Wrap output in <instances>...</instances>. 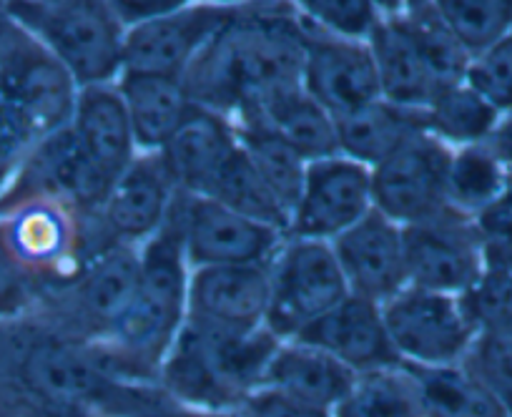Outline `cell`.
Listing matches in <instances>:
<instances>
[{"instance_id":"obj_1","label":"cell","mask_w":512,"mask_h":417,"mask_svg":"<svg viewBox=\"0 0 512 417\" xmlns=\"http://www.w3.org/2000/svg\"><path fill=\"white\" fill-rule=\"evenodd\" d=\"M304 26L289 0L239 6L184 73L194 103L229 119L302 86Z\"/></svg>"},{"instance_id":"obj_2","label":"cell","mask_w":512,"mask_h":417,"mask_svg":"<svg viewBox=\"0 0 512 417\" xmlns=\"http://www.w3.org/2000/svg\"><path fill=\"white\" fill-rule=\"evenodd\" d=\"M189 277L191 267L174 204L164 227L139 247L134 297L101 345L123 380L159 382L161 362L186 325Z\"/></svg>"},{"instance_id":"obj_3","label":"cell","mask_w":512,"mask_h":417,"mask_svg":"<svg viewBox=\"0 0 512 417\" xmlns=\"http://www.w3.org/2000/svg\"><path fill=\"white\" fill-rule=\"evenodd\" d=\"M282 340L269 327L254 332H209L186 322L159 367V387L181 405L231 412L264 385Z\"/></svg>"},{"instance_id":"obj_4","label":"cell","mask_w":512,"mask_h":417,"mask_svg":"<svg viewBox=\"0 0 512 417\" xmlns=\"http://www.w3.org/2000/svg\"><path fill=\"white\" fill-rule=\"evenodd\" d=\"M16 385L26 412L73 410L111 417L128 380L118 377L96 342L53 327L33 330L16 355Z\"/></svg>"},{"instance_id":"obj_5","label":"cell","mask_w":512,"mask_h":417,"mask_svg":"<svg viewBox=\"0 0 512 417\" xmlns=\"http://www.w3.org/2000/svg\"><path fill=\"white\" fill-rule=\"evenodd\" d=\"M6 13L41 41L81 88L116 83L123 73L126 26L106 0H66L56 6L3 0Z\"/></svg>"},{"instance_id":"obj_6","label":"cell","mask_w":512,"mask_h":417,"mask_svg":"<svg viewBox=\"0 0 512 417\" xmlns=\"http://www.w3.org/2000/svg\"><path fill=\"white\" fill-rule=\"evenodd\" d=\"M267 327L282 342L297 340L309 325L349 294L329 242L287 237L269 262Z\"/></svg>"},{"instance_id":"obj_7","label":"cell","mask_w":512,"mask_h":417,"mask_svg":"<svg viewBox=\"0 0 512 417\" xmlns=\"http://www.w3.org/2000/svg\"><path fill=\"white\" fill-rule=\"evenodd\" d=\"M136 277L139 249L121 244L98 249L71 282L43 292L41 302L51 304L58 315L51 327L103 345L134 297Z\"/></svg>"},{"instance_id":"obj_8","label":"cell","mask_w":512,"mask_h":417,"mask_svg":"<svg viewBox=\"0 0 512 417\" xmlns=\"http://www.w3.org/2000/svg\"><path fill=\"white\" fill-rule=\"evenodd\" d=\"M78 91L68 68L13 21L0 41V101L21 111L46 139L73 121Z\"/></svg>"},{"instance_id":"obj_9","label":"cell","mask_w":512,"mask_h":417,"mask_svg":"<svg viewBox=\"0 0 512 417\" xmlns=\"http://www.w3.org/2000/svg\"><path fill=\"white\" fill-rule=\"evenodd\" d=\"M382 317L405 365H460L477 337L460 294L407 284L400 294L382 304Z\"/></svg>"},{"instance_id":"obj_10","label":"cell","mask_w":512,"mask_h":417,"mask_svg":"<svg viewBox=\"0 0 512 417\" xmlns=\"http://www.w3.org/2000/svg\"><path fill=\"white\" fill-rule=\"evenodd\" d=\"M176 217L191 269L269 264L287 239L282 229L256 222L209 196L179 194Z\"/></svg>"},{"instance_id":"obj_11","label":"cell","mask_w":512,"mask_h":417,"mask_svg":"<svg viewBox=\"0 0 512 417\" xmlns=\"http://www.w3.org/2000/svg\"><path fill=\"white\" fill-rule=\"evenodd\" d=\"M452 151L422 131L372 169L374 209L400 227L427 222L445 209Z\"/></svg>"},{"instance_id":"obj_12","label":"cell","mask_w":512,"mask_h":417,"mask_svg":"<svg viewBox=\"0 0 512 417\" xmlns=\"http://www.w3.org/2000/svg\"><path fill=\"white\" fill-rule=\"evenodd\" d=\"M372 209L369 166L342 154L309 161L287 237L332 244Z\"/></svg>"},{"instance_id":"obj_13","label":"cell","mask_w":512,"mask_h":417,"mask_svg":"<svg viewBox=\"0 0 512 417\" xmlns=\"http://www.w3.org/2000/svg\"><path fill=\"white\" fill-rule=\"evenodd\" d=\"M407 279L412 287L465 294L482 272V242L475 219L445 209L427 222L402 227Z\"/></svg>"},{"instance_id":"obj_14","label":"cell","mask_w":512,"mask_h":417,"mask_svg":"<svg viewBox=\"0 0 512 417\" xmlns=\"http://www.w3.org/2000/svg\"><path fill=\"white\" fill-rule=\"evenodd\" d=\"M302 26V88L334 116V121L382 98L367 41L334 36L304 18Z\"/></svg>"},{"instance_id":"obj_15","label":"cell","mask_w":512,"mask_h":417,"mask_svg":"<svg viewBox=\"0 0 512 417\" xmlns=\"http://www.w3.org/2000/svg\"><path fill=\"white\" fill-rule=\"evenodd\" d=\"M236 11L239 6H219L206 0L126 28L123 71L184 78L194 58Z\"/></svg>"},{"instance_id":"obj_16","label":"cell","mask_w":512,"mask_h":417,"mask_svg":"<svg viewBox=\"0 0 512 417\" xmlns=\"http://www.w3.org/2000/svg\"><path fill=\"white\" fill-rule=\"evenodd\" d=\"M179 194L161 154H139L93 214L98 232L108 244L139 249L164 227Z\"/></svg>"},{"instance_id":"obj_17","label":"cell","mask_w":512,"mask_h":417,"mask_svg":"<svg viewBox=\"0 0 512 417\" xmlns=\"http://www.w3.org/2000/svg\"><path fill=\"white\" fill-rule=\"evenodd\" d=\"M269 264L191 269L186 322L209 332H254L267 327Z\"/></svg>"},{"instance_id":"obj_18","label":"cell","mask_w":512,"mask_h":417,"mask_svg":"<svg viewBox=\"0 0 512 417\" xmlns=\"http://www.w3.org/2000/svg\"><path fill=\"white\" fill-rule=\"evenodd\" d=\"M334 257L349 294L374 304L390 302L410 284L405 262V232L390 217L372 209L332 242Z\"/></svg>"},{"instance_id":"obj_19","label":"cell","mask_w":512,"mask_h":417,"mask_svg":"<svg viewBox=\"0 0 512 417\" xmlns=\"http://www.w3.org/2000/svg\"><path fill=\"white\" fill-rule=\"evenodd\" d=\"M297 340L329 352L357 375L402 362L384 325L382 304H374L357 294H347L337 307L309 325Z\"/></svg>"},{"instance_id":"obj_20","label":"cell","mask_w":512,"mask_h":417,"mask_svg":"<svg viewBox=\"0 0 512 417\" xmlns=\"http://www.w3.org/2000/svg\"><path fill=\"white\" fill-rule=\"evenodd\" d=\"M71 129L108 189L139 156L126 103L116 83L86 86L78 91Z\"/></svg>"},{"instance_id":"obj_21","label":"cell","mask_w":512,"mask_h":417,"mask_svg":"<svg viewBox=\"0 0 512 417\" xmlns=\"http://www.w3.org/2000/svg\"><path fill=\"white\" fill-rule=\"evenodd\" d=\"M236 151L239 136L234 121L196 106L194 114L159 154L181 194L206 196Z\"/></svg>"},{"instance_id":"obj_22","label":"cell","mask_w":512,"mask_h":417,"mask_svg":"<svg viewBox=\"0 0 512 417\" xmlns=\"http://www.w3.org/2000/svg\"><path fill=\"white\" fill-rule=\"evenodd\" d=\"M116 88L126 103L139 154H159L199 106L174 76L123 71Z\"/></svg>"},{"instance_id":"obj_23","label":"cell","mask_w":512,"mask_h":417,"mask_svg":"<svg viewBox=\"0 0 512 417\" xmlns=\"http://www.w3.org/2000/svg\"><path fill=\"white\" fill-rule=\"evenodd\" d=\"M357 372L319 347L299 340H287L274 352L262 387L282 392L292 400L319 410L334 412L349 395Z\"/></svg>"},{"instance_id":"obj_24","label":"cell","mask_w":512,"mask_h":417,"mask_svg":"<svg viewBox=\"0 0 512 417\" xmlns=\"http://www.w3.org/2000/svg\"><path fill=\"white\" fill-rule=\"evenodd\" d=\"M384 101L405 109H427L440 91L420 48L397 18L382 16L367 38Z\"/></svg>"},{"instance_id":"obj_25","label":"cell","mask_w":512,"mask_h":417,"mask_svg":"<svg viewBox=\"0 0 512 417\" xmlns=\"http://www.w3.org/2000/svg\"><path fill=\"white\" fill-rule=\"evenodd\" d=\"M422 131L425 116L420 109H405L377 98L354 114L337 119L339 154L374 169Z\"/></svg>"},{"instance_id":"obj_26","label":"cell","mask_w":512,"mask_h":417,"mask_svg":"<svg viewBox=\"0 0 512 417\" xmlns=\"http://www.w3.org/2000/svg\"><path fill=\"white\" fill-rule=\"evenodd\" d=\"M246 116L269 126L307 164L339 154L337 121L302 86L279 93L272 101L264 103L262 109ZM246 116H239V119H246Z\"/></svg>"},{"instance_id":"obj_27","label":"cell","mask_w":512,"mask_h":417,"mask_svg":"<svg viewBox=\"0 0 512 417\" xmlns=\"http://www.w3.org/2000/svg\"><path fill=\"white\" fill-rule=\"evenodd\" d=\"M231 121H234L239 144L249 156L254 171L264 181V186L272 191V196L279 201V206L289 214V222H292L294 204H297L304 174H307V161L259 119L246 116V119Z\"/></svg>"},{"instance_id":"obj_28","label":"cell","mask_w":512,"mask_h":417,"mask_svg":"<svg viewBox=\"0 0 512 417\" xmlns=\"http://www.w3.org/2000/svg\"><path fill=\"white\" fill-rule=\"evenodd\" d=\"M332 417H425L420 382L405 362L359 372Z\"/></svg>"},{"instance_id":"obj_29","label":"cell","mask_w":512,"mask_h":417,"mask_svg":"<svg viewBox=\"0 0 512 417\" xmlns=\"http://www.w3.org/2000/svg\"><path fill=\"white\" fill-rule=\"evenodd\" d=\"M407 367L420 382L425 417H507L500 400L462 362L442 367Z\"/></svg>"},{"instance_id":"obj_30","label":"cell","mask_w":512,"mask_h":417,"mask_svg":"<svg viewBox=\"0 0 512 417\" xmlns=\"http://www.w3.org/2000/svg\"><path fill=\"white\" fill-rule=\"evenodd\" d=\"M422 116H425L427 134L440 139L450 149L482 144L502 119L465 81L440 88L427 103V109H422Z\"/></svg>"},{"instance_id":"obj_31","label":"cell","mask_w":512,"mask_h":417,"mask_svg":"<svg viewBox=\"0 0 512 417\" xmlns=\"http://www.w3.org/2000/svg\"><path fill=\"white\" fill-rule=\"evenodd\" d=\"M510 186V169L485 144L452 151L447 171V201L452 209L475 217Z\"/></svg>"},{"instance_id":"obj_32","label":"cell","mask_w":512,"mask_h":417,"mask_svg":"<svg viewBox=\"0 0 512 417\" xmlns=\"http://www.w3.org/2000/svg\"><path fill=\"white\" fill-rule=\"evenodd\" d=\"M397 21L405 26L415 46L420 48L422 58H425L427 68L435 76L437 86H455V83L465 81L467 63H470V53L467 48L457 41L455 33L445 26L432 3L415 8V11L405 13V16H395Z\"/></svg>"},{"instance_id":"obj_33","label":"cell","mask_w":512,"mask_h":417,"mask_svg":"<svg viewBox=\"0 0 512 417\" xmlns=\"http://www.w3.org/2000/svg\"><path fill=\"white\" fill-rule=\"evenodd\" d=\"M470 56L512 33V0H430Z\"/></svg>"},{"instance_id":"obj_34","label":"cell","mask_w":512,"mask_h":417,"mask_svg":"<svg viewBox=\"0 0 512 417\" xmlns=\"http://www.w3.org/2000/svg\"><path fill=\"white\" fill-rule=\"evenodd\" d=\"M460 299L477 335L512 327V259L482 257L480 277Z\"/></svg>"},{"instance_id":"obj_35","label":"cell","mask_w":512,"mask_h":417,"mask_svg":"<svg viewBox=\"0 0 512 417\" xmlns=\"http://www.w3.org/2000/svg\"><path fill=\"white\" fill-rule=\"evenodd\" d=\"M462 365L485 382L512 417V327L477 335Z\"/></svg>"},{"instance_id":"obj_36","label":"cell","mask_w":512,"mask_h":417,"mask_svg":"<svg viewBox=\"0 0 512 417\" xmlns=\"http://www.w3.org/2000/svg\"><path fill=\"white\" fill-rule=\"evenodd\" d=\"M304 21L322 31L354 41H367L382 18L372 0H289Z\"/></svg>"},{"instance_id":"obj_37","label":"cell","mask_w":512,"mask_h":417,"mask_svg":"<svg viewBox=\"0 0 512 417\" xmlns=\"http://www.w3.org/2000/svg\"><path fill=\"white\" fill-rule=\"evenodd\" d=\"M465 83L500 116L512 114V33L470 58Z\"/></svg>"},{"instance_id":"obj_38","label":"cell","mask_w":512,"mask_h":417,"mask_svg":"<svg viewBox=\"0 0 512 417\" xmlns=\"http://www.w3.org/2000/svg\"><path fill=\"white\" fill-rule=\"evenodd\" d=\"M43 287L8 244L0 224V322L16 320L41 304Z\"/></svg>"},{"instance_id":"obj_39","label":"cell","mask_w":512,"mask_h":417,"mask_svg":"<svg viewBox=\"0 0 512 417\" xmlns=\"http://www.w3.org/2000/svg\"><path fill=\"white\" fill-rule=\"evenodd\" d=\"M38 141L41 134L33 129L31 121L13 109L11 103L0 101V194L21 171Z\"/></svg>"},{"instance_id":"obj_40","label":"cell","mask_w":512,"mask_h":417,"mask_svg":"<svg viewBox=\"0 0 512 417\" xmlns=\"http://www.w3.org/2000/svg\"><path fill=\"white\" fill-rule=\"evenodd\" d=\"M472 219L480 234L482 257L512 259V186Z\"/></svg>"},{"instance_id":"obj_41","label":"cell","mask_w":512,"mask_h":417,"mask_svg":"<svg viewBox=\"0 0 512 417\" xmlns=\"http://www.w3.org/2000/svg\"><path fill=\"white\" fill-rule=\"evenodd\" d=\"M239 417H332V412L292 400L272 387H259L241 402Z\"/></svg>"},{"instance_id":"obj_42","label":"cell","mask_w":512,"mask_h":417,"mask_svg":"<svg viewBox=\"0 0 512 417\" xmlns=\"http://www.w3.org/2000/svg\"><path fill=\"white\" fill-rule=\"evenodd\" d=\"M106 3L116 13L118 21L126 28H131L144 21H151V18L179 11V8L189 6L191 0H106Z\"/></svg>"},{"instance_id":"obj_43","label":"cell","mask_w":512,"mask_h":417,"mask_svg":"<svg viewBox=\"0 0 512 417\" xmlns=\"http://www.w3.org/2000/svg\"><path fill=\"white\" fill-rule=\"evenodd\" d=\"M482 144L512 171V114H505L500 121H497L495 131L487 136Z\"/></svg>"},{"instance_id":"obj_44","label":"cell","mask_w":512,"mask_h":417,"mask_svg":"<svg viewBox=\"0 0 512 417\" xmlns=\"http://www.w3.org/2000/svg\"><path fill=\"white\" fill-rule=\"evenodd\" d=\"M377 11L387 18H395V16H405V13L415 11V8L425 6L430 0H372Z\"/></svg>"},{"instance_id":"obj_45","label":"cell","mask_w":512,"mask_h":417,"mask_svg":"<svg viewBox=\"0 0 512 417\" xmlns=\"http://www.w3.org/2000/svg\"><path fill=\"white\" fill-rule=\"evenodd\" d=\"M13 26L11 16L6 13V6H3V0H0V41H3V36L8 33V28Z\"/></svg>"},{"instance_id":"obj_46","label":"cell","mask_w":512,"mask_h":417,"mask_svg":"<svg viewBox=\"0 0 512 417\" xmlns=\"http://www.w3.org/2000/svg\"><path fill=\"white\" fill-rule=\"evenodd\" d=\"M209 3H219V6H249V3H264V0H209Z\"/></svg>"},{"instance_id":"obj_47","label":"cell","mask_w":512,"mask_h":417,"mask_svg":"<svg viewBox=\"0 0 512 417\" xmlns=\"http://www.w3.org/2000/svg\"><path fill=\"white\" fill-rule=\"evenodd\" d=\"M31 3H46V6H56V3H66V0H31Z\"/></svg>"},{"instance_id":"obj_48","label":"cell","mask_w":512,"mask_h":417,"mask_svg":"<svg viewBox=\"0 0 512 417\" xmlns=\"http://www.w3.org/2000/svg\"><path fill=\"white\" fill-rule=\"evenodd\" d=\"M510 186H512V171H510Z\"/></svg>"}]
</instances>
